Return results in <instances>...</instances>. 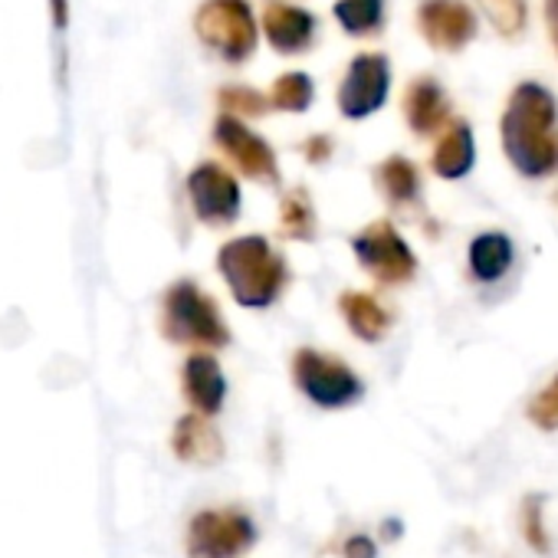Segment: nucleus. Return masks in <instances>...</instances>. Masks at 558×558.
Listing matches in <instances>:
<instances>
[{
	"label": "nucleus",
	"instance_id": "obj_1",
	"mask_svg": "<svg viewBox=\"0 0 558 558\" xmlns=\"http://www.w3.org/2000/svg\"><path fill=\"white\" fill-rule=\"evenodd\" d=\"M499 142L509 165L529 178L558 174V99L542 83H519L499 119Z\"/></svg>",
	"mask_w": 558,
	"mask_h": 558
},
{
	"label": "nucleus",
	"instance_id": "obj_2",
	"mask_svg": "<svg viewBox=\"0 0 558 558\" xmlns=\"http://www.w3.org/2000/svg\"><path fill=\"white\" fill-rule=\"evenodd\" d=\"M217 272L240 310H269L290 287V263L263 233H243L217 250Z\"/></svg>",
	"mask_w": 558,
	"mask_h": 558
},
{
	"label": "nucleus",
	"instance_id": "obj_3",
	"mask_svg": "<svg viewBox=\"0 0 558 558\" xmlns=\"http://www.w3.org/2000/svg\"><path fill=\"white\" fill-rule=\"evenodd\" d=\"M158 332L181 349L220 352L230 345V326L220 303L191 276L174 279L158 300Z\"/></svg>",
	"mask_w": 558,
	"mask_h": 558
},
{
	"label": "nucleus",
	"instance_id": "obj_4",
	"mask_svg": "<svg viewBox=\"0 0 558 558\" xmlns=\"http://www.w3.org/2000/svg\"><path fill=\"white\" fill-rule=\"evenodd\" d=\"M194 37L227 66H243L259 47V21L250 0H204L194 11Z\"/></svg>",
	"mask_w": 558,
	"mask_h": 558
},
{
	"label": "nucleus",
	"instance_id": "obj_5",
	"mask_svg": "<svg viewBox=\"0 0 558 558\" xmlns=\"http://www.w3.org/2000/svg\"><path fill=\"white\" fill-rule=\"evenodd\" d=\"M290 375L296 391L323 411H345L365 398V381L349 362L310 345L293 352Z\"/></svg>",
	"mask_w": 558,
	"mask_h": 558
},
{
	"label": "nucleus",
	"instance_id": "obj_6",
	"mask_svg": "<svg viewBox=\"0 0 558 558\" xmlns=\"http://www.w3.org/2000/svg\"><path fill=\"white\" fill-rule=\"evenodd\" d=\"M352 253L378 287L398 290V287L414 283V276H417V253L388 217L365 223L352 236Z\"/></svg>",
	"mask_w": 558,
	"mask_h": 558
},
{
	"label": "nucleus",
	"instance_id": "obj_7",
	"mask_svg": "<svg viewBox=\"0 0 558 558\" xmlns=\"http://www.w3.org/2000/svg\"><path fill=\"white\" fill-rule=\"evenodd\" d=\"M256 522L240 506L201 509L187 522V558H243L256 545Z\"/></svg>",
	"mask_w": 558,
	"mask_h": 558
},
{
	"label": "nucleus",
	"instance_id": "obj_8",
	"mask_svg": "<svg viewBox=\"0 0 558 558\" xmlns=\"http://www.w3.org/2000/svg\"><path fill=\"white\" fill-rule=\"evenodd\" d=\"M214 145L240 178L263 184V187H276L279 181H283L276 148L256 129H250V122L220 112L214 122Z\"/></svg>",
	"mask_w": 558,
	"mask_h": 558
},
{
	"label": "nucleus",
	"instance_id": "obj_9",
	"mask_svg": "<svg viewBox=\"0 0 558 558\" xmlns=\"http://www.w3.org/2000/svg\"><path fill=\"white\" fill-rule=\"evenodd\" d=\"M184 194L191 214L210 230H223L236 223L243 210V187L236 174L217 161H201L197 168H191V174L184 178Z\"/></svg>",
	"mask_w": 558,
	"mask_h": 558
},
{
	"label": "nucleus",
	"instance_id": "obj_10",
	"mask_svg": "<svg viewBox=\"0 0 558 558\" xmlns=\"http://www.w3.org/2000/svg\"><path fill=\"white\" fill-rule=\"evenodd\" d=\"M391 96V63L385 53H359L345 66L339 89H336V106L339 116L349 122H365L385 109Z\"/></svg>",
	"mask_w": 558,
	"mask_h": 558
},
{
	"label": "nucleus",
	"instance_id": "obj_11",
	"mask_svg": "<svg viewBox=\"0 0 558 558\" xmlns=\"http://www.w3.org/2000/svg\"><path fill=\"white\" fill-rule=\"evenodd\" d=\"M319 17L290 0H269L259 17V37H266V47L279 57H306L319 44Z\"/></svg>",
	"mask_w": 558,
	"mask_h": 558
},
{
	"label": "nucleus",
	"instance_id": "obj_12",
	"mask_svg": "<svg viewBox=\"0 0 558 558\" xmlns=\"http://www.w3.org/2000/svg\"><path fill=\"white\" fill-rule=\"evenodd\" d=\"M417 34L437 53H463L476 37V14L466 0H421Z\"/></svg>",
	"mask_w": 558,
	"mask_h": 558
},
{
	"label": "nucleus",
	"instance_id": "obj_13",
	"mask_svg": "<svg viewBox=\"0 0 558 558\" xmlns=\"http://www.w3.org/2000/svg\"><path fill=\"white\" fill-rule=\"evenodd\" d=\"M181 395L194 414L217 417L227 404V375L214 352H191L181 365Z\"/></svg>",
	"mask_w": 558,
	"mask_h": 558
},
{
	"label": "nucleus",
	"instance_id": "obj_14",
	"mask_svg": "<svg viewBox=\"0 0 558 558\" xmlns=\"http://www.w3.org/2000/svg\"><path fill=\"white\" fill-rule=\"evenodd\" d=\"M404 122L417 138H430L437 135L447 122H450V96L444 93V86L434 76H417L408 83L404 99Z\"/></svg>",
	"mask_w": 558,
	"mask_h": 558
},
{
	"label": "nucleus",
	"instance_id": "obj_15",
	"mask_svg": "<svg viewBox=\"0 0 558 558\" xmlns=\"http://www.w3.org/2000/svg\"><path fill=\"white\" fill-rule=\"evenodd\" d=\"M171 450L187 466H217L227 453L223 437L210 424V417L194 414V411L178 417V424L171 430Z\"/></svg>",
	"mask_w": 558,
	"mask_h": 558
},
{
	"label": "nucleus",
	"instance_id": "obj_16",
	"mask_svg": "<svg viewBox=\"0 0 558 558\" xmlns=\"http://www.w3.org/2000/svg\"><path fill=\"white\" fill-rule=\"evenodd\" d=\"M437 145L430 151V171L444 181H460L473 171L476 165V138L473 125L466 119H450L437 132Z\"/></svg>",
	"mask_w": 558,
	"mask_h": 558
},
{
	"label": "nucleus",
	"instance_id": "obj_17",
	"mask_svg": "<svg viewBox=\"0 0 558 558\" xmlns=\"http://www.w3.org/2000/svg\"><path fill=\"white\" fill-rule=\"evenodd\" d=\"M339 316L345 319L349 332L365 345L385 342L395 326L391 310L375 293H362V290H345L339 296Z\"/></svg>",
	"mask_w": 558,
	"mask_h": 558
},
{
	"label": "nucleus",
	"instance_id": "obj_18",
	"mask_svg": "<svg viewBox=\"0 0 558 558\" xmlns=\"http://www.w3.org/2000/svg\"><path fill=\"white\" fill-rule=\"evenodd\" d=\"M515 246L506 230H483L470 240L466 266L476 283H499V279L512 269Z\"/></svg>",
	"mask_w": 558,
	"mask_h": 558
},
{
	"label": "nucleus",
	"instance_id": "obj_19",
	"mask_svg": "<svg viewBox=\"0 0 558 558\" xmlns=\"http://www.w3.org/2000/svg\"><path fill=\"white\" fill-rule=\"evenodd\" d=\"M375 184L388 197L391 207H417L421 204V171L404 155H388L375 168Z\"/></svg>",
	"mask_w": 558,
	"mask_h": 558
},
{
	"label": "nucleus",
	"instance_id": "obj_20",
	"mask_svg": "<svg viewBox=\"0 0 558 558\" xmlns=\"http://www.w3.org/2000/svg\"><path fill=\"white\" fill-rule=\"evenodd\" d=\"M279 233L293 243H313L319 233V217H316V204L313 194L296 184L290 187L283 197H279Z\"/></svg>",
	"mask_w": 558,
	"mask_h": 558
},
{
	"label": "nucleus",
	"instance_id": "obj_21",
	"mask_svg": "<svg viewBox=\"0 0 558 558\" xmlns=\"http://www.w3.org/2000/svg\"><path fill=\"white\" fill-rule=\"evenodd\" d=\"M269 112H290V116H303L313 109L316 102V83L310 73L303 70H290V73H279L272 80L269 89Z\"/></svg>",
	"mask_w": 558,
	"mask_h": 558
},
{
	"label": "nucleus",
	"instance_id": "obj_22",
	"mask_svg": "<svg viewBox=\"0 0 558 558\" xmlns=\"http://www.w3.org/2000/svg\"><path fill=\"white\" fill-rule=\"evenodd\" d=\"M332 17L355 40L378 37L385 31V0H336Z\"/></svg>",
	"mask_w": 558,
	"mask_h": 558
},
{
	"label": "nucleus",
	"instance_id": "obj_23",
	"mask_svg": "<svg viewBox=\"0 0 558 558\" xmlns=\"http://www.w3.org/2000/svg\"><path fill=\"white\" fill-rule=\"evenodd\" d=\"M476 8L489 21V27L506 40L522 37V31L529 24V4H525V0H476Z\"/></svg>",
	"mask_w": 558,
	"mask_h": 558
},
{
	"label": "nucleus",
	"instance_id": "obj_24",
	"mask_svg": "<svg viewBox=\"0 0 558 558\" xmlns=\"http://www.w3.org/2000/svg\"><path fill=\"white\" fill-rule=\"evenodd\" d=\"M217 106H220V112L236 116V119H243V122L259 119V116H266V112H269V99H266V93H259V89H253V86H243V83H230V86H223V89L217 93Z\"/></svg>",
	"mask_w": 558,
	"mask_h": 558
},
{
	"label": "nucleus",
	"instance_id": "obj_25",
	"mask_svg": "<svg viewBox=\"0 0 558 558\" xmlns=\"http://www.w3.org/2000/svg\"><path fill=\"white\" fill-rule=\"evenodd\" d=\"M529 421L538 430H558V375L551 378L548 388H542L532 401H529Z\"/></svg>",
	"mask_w": 558,
	"mask_h": 558
},
{
	"label": "nucleus",
	"instance_id": "obj_26",
	"mask_svg": "<svg viewBox=\"0 0 558 558\" xmlns=\"http://www.w3.org/2000/svg\"><path fill=\"white\" fill-rule=\"evenodd\" d=\"M522 532H525V542L535 548V551H548V532H545V522H542V499L538 496H529L522 502Z\"/></svg>",
	"mask_w": 558,
	"mask_h": 558
},
{
	"label": "nucleus",
	"instance_id": "obj_27",
	"mask_svg": "<svg viewBox=\"0 0 558 558\" xmlns=\"http://www.w3.org/2000/svg\"><path fill=\"white\" fill-rule=\"evenodd\" d=\"M300 151H303V158H306L310 165H326V161L332 158V151H336V142H332V135L316 132V135H310V138L300 145Z\"/></svg>",
	"mask_w": 558,
	"mask_h": 558
},
{
	"label": "nucleus",
	"instance_id": "obj_28",
	"mask_svg": "<svg viewBox=\"0 0 558 558\" xmlns=\"http://www.w3.org/2000/svg\"><path fill=\"white\" fill-rule=\"evenodd\" d=\"M342 555H345V558H375V555H378V545H375V538H372V535L355 532V535H349V538H345Z\"/></svg>",
	"mask_w": 558,
	"mask_h": 558
},
{
	"label": "nucleus",
	"instance_id": "obj_29",
	"mask_svg": "<svg viewBox=\"0 0 558 558\" xmlns=\"http://www.w3.org/2000/svg\"><path fill=\"white\" fill-rule=\"evenodd\" d=\"M50 4V24L57 34H66L70 31V0H47Z\"/></svg>",
	"mask_w": 558,
	"mask_h": 558
},
{
	"label": "nucleus",
	"instance_id": "obj_30",
	"mask_svg": "<svg viewBox=\"0 0 558 558\" xmlns=\"http://www.w3.org/2000/svg\"><path fill=\"white\" fill-rule=\"evenodd\" d=\"M545 24H548L551 47H555V53H558V0H545Z\"/></svg>",
	"mask_w": 558,
	"mask_h": 558
},
{
	"label": "nucleus",
	"instance_id": "obj_31",
	"mask_svg": "<svg viewBox=\"0 0 558 558\" xmlns=\"http://www.w3.org/2000/svg\"><path fill=\"white\" fill-rule=\"evenodd\" d=\"M381 535H385V538H398V535H401V522L388 519V522L381 525Z\"/></svg>",
	"mask_w": 558,
	"mask_h": 558
},
{
	"label": "nucleus",
	"instance_id": "obj_32",
	"mask_svg": "<svg viewBox=\"0 0 558 558\" xmlns=\"http://www.w3.org/2000/svg\"><path fill=\"white\" fill-rule=\"evenodd\" d=\"M555 204H558V191H555Z\"/></svg>",
	"mask_w": 558,
	"mask_h": 558
}]
</instances>
